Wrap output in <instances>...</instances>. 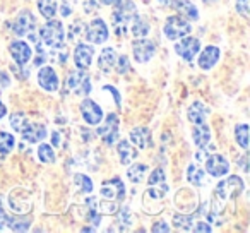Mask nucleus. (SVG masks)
<instances>
[{"instance_id": "nucleus-1", "label": "nucleus", "mask_w": 250, "mask_h": 233, "mask_svg": "<svg viewBox=\"0 0 250 233\" xmlns=\"http://www.w3.org/2000/svg\"><path fill=\"white\" fill-rule=\"evenodd\" d=\"M243 191V182L240 177H229L226 180L219 182L216 185V191H214V202H212V211L209 212L208 219H211L212 223L218 221V212L221 211V204H225V201L229 197V195L236 194V192Z\"/></svg>"}, {"instance_id": "nucleus-2", "label": "nucleus", "mask_w": 250, "mask_h": 233, "mask_svg": "<svg viewBox=\"0 0 250 233\" xmlns=\"http://www.w3.org/2000/svg\"><path fill=\"white\" fill-rule=\"evenodd\" d=\"M115 12L111 16V24H113V31L117 36H125L129 31V24L132 21V18L137 14L136 5H134L132 0H124V2H118L115 5Z\"/></svg>"}, {"instance_id": "nucleus-3", "label": "nucleus", "mask_w": 250, "mask_h": 233, "mask_svg": "<svg viewBox=\"0 0 250 233\" xmlns=\"http://www.w3.org/2000/svg\"><path fill=\"white\" fill-rule=\"evenodd\" d=\"M40 36H42V42L50 48H62L63 38H65L63 24L53 18L48 19V22L42 28V35Z\"/></svg>"}, {"instance_id": "nucleus-4", "label": "nucleus", "mask_w": 250, "mask_h": 233, "mask_svg": "<svg viewBox=\"0 0 250 233\" xmlns=\"http://www.w3.org/2000/svg\"><path fill=\"white\" fill-rule=\"evenodd\" d=\"M67 87L79 96H87L91 93V77L84 72V69L72 70L67 77Z\"/></svg>"}, {"instance_id": "nucleus-5", "label": "nucleus", "mask_w": 250, "mask_h": 233, "mask_svg": "<svg viewBox=\"0 0 250 233\" xmlns=\"http://www.w3.org/2000/svg\"><path fill=\"white\" fill-rule=\"evenodd\" d=\"M163 31L168 40H178L190 33V24H188L187 19H182L180 16H171V18L167 19Z\"/></svg>"}, {"instance_id": "nucleus-6", "label": "nucleus", "mask_w": 250, "mask_h": 233, "mask_svg": "<svg viewBox=\"0 0 250 233\" xmlns=\"http://www.w3.org/2000/svg\"><path fill=\"white\" fill-rule=\"evenodd\" d=\"M98 136H100L101 139H103V143L108 144V146H111V144L117 141V137H118V117H117V113L106 115L104 122L98 127Z\"/></svg>"}, {"instance_id": "nucleus-7", "label": "nucleus", "mask_w": 250, "mask_h": 233, "mask_svg": "<svg viewBox=\"0 0 250 233\" xmlns=\"http://www.w3.org/2000/svg\"><path fill=\"white\" fill-rule=\"evenodd\" d=\"M84 36L89 43L94 45H101L108 40V28L104 24L103 19H94L87 24V28L84 29Z\"/></svg>"}, {"instance_id": "nucleus-8", "label": "nucleus", "mask_w": 250, "mask_h": 233, "mask_svg": "<svg viewBox=\"0 0 250 233\" xmlns=\"http://www.w3.org/2000/svg\"><path fill=\"white\" fill-rule=\"evenodd\" d=\"M81 113H83V119L86 120V124L89 126H98L103 119V110L98 103H94L93 100L86 98V100L81 103Z\"/></svg>"}, {"instance_id": "nucleus-9", "label": "nucleus", "mask_w": 250, "mask_h": 233, "mask_svg": "<svg viewBox=\"0 0 250 233\" xmlns=\"http://www.w3.org/2000/svg\"><path fill=\"white\" fill-rule=\"evenodd\" d=\"M206 170L211 177H223L229 171V163L221 154H211L206 160Z\"/></svg>"}, {"instance_id": "nucleus-10", "label": "nucleus", "mask_w": 250, "mask_h": 233, "mask_svg": "<svg viewBox=\"0 0 250 233\" xmlns=\"http://www.w3.org/2000/svg\"><path fill=\"white\" fill-rule=\"evenodd\" d=\"M154 50H156V46H154V43L149 42V40H137V42L132 43L134 57H136V60L139 64L149 62L154 55Z\"/></svg>"}, {"instance_id": "nucleus-11", "label": "nucleus", "mask_w": 250, "mask_h": 233, "mask_svg": "<svg viewBox=\"0 0 250 233\" xmlns=\"http://www.w3.org/2000/svg\"><path fill=\"white\" fill-rule=\"evenodd\" d=\"M199 50H201V42L195 38H184L175 45V52L184 60H194Z\"/></svg>"}, {"instance_id": "nucleus-12", "label": "nucleus", "mask_w": 250, "mask_h": 233, "mask_svg": "<svg viewBox=\"0 0 250 233\" xmlns=\"http://www.w3.org/2000/svg\"><path fill=\"white\" fill-rule=\"evenodd\" d=\"M35 28H36V19H35V16L28 11L21 12V14L18 16V19L14 21V24H12V31L18 36L28 35V33H31Z\"/></svg>"}, {"instance_id": "nucleus-13", "label": "nucleus", "mask_w": 250, "mask_h": 233, "mask_svg": "<svg viewBox=\"0 0 250 233\" xmlns=\"http://www.w3.org/2000/svg\"><path fill=\"white\" fill-rule=\"evenodd\" d=\"M21 136L26 143L29 144H35V143H42L43 139L46 137V129L45 126L42 124H28L21 129Z\"/></svg>"}, {"instance_id": "nucleus-14", "label": "nucleus", "mask_w": 250, "mask_h": 233, "mask_svg": "<svg viewBox=\"0 0 250 233\" xmlns=\"http://www.w3.org/2000/svg\"><path fill=\"white\" fill-rule=\"evenodd\" d=\"M101 195L106 199H117V201H122L125 197V185L122 184L120 178H113V180H108L101 185L100 189Z\"/></svg>"}, {"instance_id": "nucleus-15", "label": "nucleus", "mask_w": 250, "mask_h": 233, "mask_svg": "<svg viewBox=\"0 0 250 233\" xmlns=\"http://www.w3.org/2000/svg\"><path fill=\"white\" fill-rule=\"evenodd\" d=\"M9 52H11L12 59L18 62V65H26L33 55L31 46L24 42H12L11 46H9Z\"/></svg>"}, {"instance_id": "nucleus-16", "label": "nucleus", "mask_w": 250, "mask_h": 233, "mask_svg": "<svg viewBox=\"0 0 250 233\" xmlns=\"http://www.w3.org/2000/svg\"><path fill=\"white\" fill-rule=\"evenodd\" d=\"M94 55V48L89 45H84V43H79L74 50V64H76L77 69H84L91 65V60H93Z\"/></svg>"}, {"instance_id": "nucleus-17", "label": "nucleus", "mask_w": 250, "mask_h": 233, "mask_svg": "<svg viewBox=\"0 0 250 233\" xmlns=\"http://www.w3.org/2000/svg\"><path fill=\"white\" fill-rule=\"evenodd\" d=\"M38 83L45 91H57L59 89V77L52 67H42L38 72Z\"/></svg>"}, {"instance_id": "nucleus-18", "label": "nucleus", "mask_w": 250, "mask_h": 233, "mask_svg": "<svg viewBox=\"0 0 250 233\" xmlns=\"http://www.w3.org/2000/svg\"><path fill=\"white\" fill-rule=\"evenodd\" d=\"M219 48L218 46H206L202 50V53L199 55V67L202 70H209L216 65V62L219 60Z\"/></svg>"}, {"instance_id": "nucleus-19", "label": "nucleus", "mask_w": 250, "mask_h": 233, "mask_svg": "<svg viewBox=\"0 0 250 233\" xmlns=\"http://www.w3.org/2000/svg\"><path fill=\"white\" fill-rule=\"evenodd\" d=\"M171 7L182 14L185 19H190V21H197L199 19V12L195 9V5L192 4L190 0H171Z\"/></svg>"}, {"instance_id": "nucleus-20", "label": "nucleus", "mask_w": 250, "mask_h": 233, "mask_svg": "<svg viewBox=\"0 0 250 233\" xmlns=\"http://www.w3.org/2000/svg\"><path fill=\"white\" fill-rule=\"evenodd\" d=\"M187 115H188V120H190L194 126L195 124H204L206 119H208V115H209V108L206 106L202 101H195V103L190 105Z\"/></svg>"}, {"instance_id": "nucleus-21", "label": "nucleus", "mask_w": 250, "mask_h": 233, "mask_svg": "<svg viewBox=\"0 0 250 233\" xmlns=\"http://www.w3.org/2000/svg\"><path fill=\"white\" fill-rule=\"evenodd\" d=\"M115 62H117V53H115L113 48L106 46V48L101 50L100 53V60H98V67L103 70L104 74H110L111 69L115 67Z\"/></svg>"}, {"instance_id": "nucleus-22", "label": "nucleus", "mask_w": 250, "mask_h": 233, "mask_svg": "<svg viewBox=\"0 0 250 233\" xmlns=\"http://www.w3.org/2000/svg\"><path fill=\"white\" fill-rule=\"evenodd\" d=\"M192 137H194V143L197 148H206L211 141V130L206 124H195L194 130H192Z\"/></svg>"}, {"instance_id": "nucleus-23", "label": "nucleus", "mask_w": 250, "mask_h": 233, "mask_svg": "<svg viewBox=\"0 0 250 233\" xmlns=\"http://www.w3.org/2000/svg\"><path fill=\"white\" fill-rule=\"evenodd\" d=\"M117 151H118V156H120V163L125 165V167L130 165L137 158V151L134 149V148L130 146V143H127V141H120V143L117 144Z\"/></svg>"}, {"instance_id": "nucleus-24", "label": "nucleus", "mask_w": 250, "mask_h": 233, "mask_svg": "<svg viewBox=\"0 0 250 233\" xmlns=\"http://www.w3.org/2000/svg\"><path fill=\"white\" fill-rule=\"evenodd\" d=\"M130 141H132L137 148H141V149L147 148L151 143L149 129H146V127H136V129H132L130 130Z\"/></svg>"}, {"instance_id": "nucleus-25", "label": "nucleus", "mask_w": 250, "mask_h": 233, "mask_svg": "<svg viewBox=\"0 0 250 233\" xmlns=\"http://www.w3.org/2000/svg\"><path fill=\"white\" fill-rule=\"evenodd\" d=\"M130 33H132L136 38H141V36H146L149 33V24L144 21L139 16H134L132 21H130Z\"/></svg>"}, {"instance_id": "nucleus-26", "label": "nucleus", "mask_w": 250, "mask_h": 233, "mask_svg": "<svg viewBox=\"0 0 250 233\" xmlns=\"http://www.w3.org/2000/svg\"><path fill=\"white\" fill-rule=\"evenodd\" d=\"M38 11L45 19H52L57 14V2L55 0H38Z\"/></svg>"}, {"instance_id": "nucleus-27", "label": "nucleus", "mask_w": 250, "mask_h": 233, "mask_svg": "<svg viewBox=\"0 0 250 233\" xmlns=\"http://www.w3.org/2000/svg\"><path fill=\"white\" fill-rule=\"evenodd\" d=\"M16 139L12 134L9 132H0V154L2 156H7L12 149H14Z\"/></svg>"}, {"instance_id": "nucleus-28", "label": "nucleus", "mask_w": 250, "mask_h": 233, "mask_svg": "<svg viewBox=\"0 0 250 233\" xmlns=\"http://www.w3.org/2000/svg\"><path fill=\"white\" fill-rule=\"evenodd\" d=\"M147 167L146 165H141V163H136L132 165V167L127 170V178H129L132 184H139L141 180H143L144 173H146Z\"/></svg>"}, {"instance_id": "nucleus-29", "label": "nucleus", "mask_w": 250, "mask_h": 233, "mask_svg": "<svg viewBox=\"0 0 250 233\" xmlns=\"http://www.w3.org/2000/svg\"><path fill=\"white\" fill-rule=\"evenodd\" d=\"M149 187H161L163 191H168V185H167V177H165V171L161 168H156V170L151 173L149 182H147Z\"/></svg>"}, {"instance_id": "nucleus-30", "label": "nucleus", "mask_w": 250, "mask_h": 233, "mask_svg": "<svg viewBox=\"0 0 250 233\" xmlns=\"http://www.w3.org/2000/svg\"><path fill=\"white\" fill-rule=\"evenodd\" d=\"M187 178L192 185L201 187V185L204 184V171H202L199 167H195V165H190L187 170Z\"/></svg>"}, {"instance_id": "nucleus-31", "label": "nucleus", "mask_w": 250, "mask_h": 233, "mask_svg": "<svg viewBox=\"0 0 250 233\" xmlns=\"http://www.w3.org/2000/svg\"><path fill=\"white\" fill-rule=\"evenodd\" d=\"M7 223L9 226H11V230H14V232H26V230L29 228V225H31V219L29 218H16V216H12V218H7Z\"/></svg>"}, {"instance_id": "nucleus-32", "label": "nucleus", "mask_w": 250, "mask_h": 233, "mask_svg": "<svg viewBox=\"0 0 250 233\" xmlns=\"http://www.w3.org/2000/svg\"><path fill=\"white\" fill-rule=\"evenodd\" d=\"M235 137H236V143H238L240 148L247 149L249 148V126L247 124H242L235 129Z\"/></svg>"}, {"instance_id": "nucleus-33", "label": "nucleus", "mask_w": 250, "mask_h": 233, "mask_svg": "<svg viewBox=\"0 0 250 233\" xmlns=\"http://www.w3.org/2000/svg\"><path fill=\"white\" fill-rule=\"evenodd\" d=\"M74 182H76V185L79 187V191L83 192V194H89V192L93 191V182H91V178L86 177V175H83V173L74 175Z\"/></svg>"}, {"instance_id": "nucleus-34", "label": "nucleus", "mask_w": 250, "mask_h": 233, "mask_svg": "<svg viewBox=\"0 0 250 233\" xmlns=\"http://www.w3.org/2000/svg\"><path fill=\"white\" fill-rule=\"evenodd\" d=\"M38 156L43 163H53V161H55V153H53L50 144H42V146L38 148Z\"/></svg>"}, {"instance_id": "nucleus-35", "label": "nucleus", "mask_w": 250, "mask_h": 233, "mask_svg": "<svg viewBox=\"0 0 250 233\" xmlns=\"http://www.w3.org/2000/svg\"><path fill=\"white\" fill-rule=\"evenodd\" d=\"M192 219H194V216H190V214H177L173 218V225H175V228H178V230H190L192 228Z\"/></svg>"}, {"instance_id": "nucleus-36", "label": "nucleus", "mask_w": 250, "mask_h": 233, "mask_svg": "<svg viewBox=\"0 0 250 233\" xmlns=\"http://www.w3.org/2000/svg\"><path fill=\"white\" fill-rule=\"evenodd\" d=\"M26 122H28V119H26V115L22 113V111H16V113L11 115V126H12V129L19 130V132H21V129L26 126Z\"/></svg>"}, {"instance_id": "nucleus-37", "label": "nucleus", "mask_w": 250, "mask_h": 233, "mask_svg": "<svg viewBox=\"0 0 250 233\" xmlns=\"http://www.w3.org/2000/svg\"><path fill=\"white\" fill-rule=\"evenodd\" d=\"M115 69L118 74H127V70L130 69V60L127 55H120L117 57V62H115Z\"/></svg>"}, {"instance_id": "nucleus-38", "label": "nucleus", "mask_w": 250, "mask_h": 233, "mask_svg": "<svg viewBox=\"0 0 250 233\" xmlns=\"http://www.w3.org/2000/svg\"><path fill=\"white\" fill-rule=\"evenodd\" d=\"M81 22H76V24H72L70 26V33H69V38L72 40V42H76V40H79L81 36H84V29L83 31H79V28H81Z\"/></svg>"}, {"instance_id": "nucleus-39", "label": "nucleus", "mask_w": 250, "mask_h": 233, "mask_svg": "<svg viewBox=\"0 0 250 233\" xmlns=\"http://www.w3.org/2000/svg\"><path fill=\"white\" fill-rule=\"evenodd\" d=\"M192 230H194V232H204V233H209L212 228L208 225V223H204V221H199V223H195V226H194V228H192Z\"/></svg>"}, {"instance_id": "nucleus-40", "label": "nucleus", "mask_w": 250, "mask_h": 233, "mask_svg": "<svg viewBox=\"0 0 250 233\" xmlns=\"http://www.w3.org/2000/svg\"><path fill=\"white\" fill-rule=\"evenodd\" d=\"M9 84H11V79H9L7 72H2V70H0V91L9 87Z\"/></svg>"}, {"instance_id": "nucleus-41", "label": "nucleus", "mask_w": 250, "mask_h": 233, "mask_svg": "<svg viewBox=\"0 0 250 233\" xmlns=\"http://www.w3.org/2000/svg\"><path fill=\"white\" fill-rule=\"evenodd\" d=\"M247 5H249L247 0H236V11H238L243 18H247Z\"/></svg>"}, {"instance_id": "nucleus-42", "label": "nucleus", "mask_w": 250, "mask_h": 233, "mask_svg": "<svg viewBox=\"0 0 250 233\" xmlns=\"http://www.w3.org/2000/svg\"><path fill=\"white\" fill-rule=\"evenodd\" d=\"M151 232H170V226L167 225V223H163V221H160V223H156V225H153V228H151Z\"/></svg>"}, {"instance_id": "nucleus-43", "label": "nucleus", "mask_w": 250, "mask_h": 233, "mask_svg": "<svg viewBox=\"0 0 250 233\" xmlns=\"http://www.w3.org/2000/svg\"><path fill=\"white\" fill-rule=\"evenodd\" d=\"M104 89H106V91H110V93L113 94V96H115V103H117V106H120V105H122V101H120V94H118L117 87H113V86H104Z\"/></svg>"}, {"instance_id": "nucleus-44", "label": "nucleus", "mask_w": 250, "mask_h": 233, "mask_svg": "<svg viewBox=\"0 0 250 233\" xmlns=\"http://www.w3.org/2000/svg\"><path fill=\"white\" fill-rule=\"evenodd\" d=\"M5 223H7V214H5L4 208H2V204H0V228H4Z\"/></svg>"}, {"instance_id": "nucleus-45", "label": "nucleus", "mask_w": 250, "mask_h": 233, "mask_svg": "<svg viewBox=\"0 0 250 233\" xmlns=\"http://www.w3.org/2000/svg\"><path fill=\"white\" fill-rule=\"evenodd\" d=\"M98 4H103V5H117L120 0H96Z\"/></svg>"}, {"instance_id": "nucleus-46", "label": "nucleus", "mask_w": 250, "mask_h": 233, "mask_svg": "<svg viewBox=\"0 0 250 233\" xmlns=\"http://www.w3.org/2000/svg\"><path fill=\"white\" fill-rule=\"evenodd\" d=\"M52 143H53V146H55V148H59V146H60V136H59V132H53Z\"/></svg>"}, {"instance_id": "nucleus-47", "label": "nucleus", "mask_w": 250, "mask_h": 233, "mask_svg": "<svg viewBox=\"0 0 250 233\" xmlns=\"http://www.w3.org/2000/svg\"><path fill=\"white\" fill-rule=\"evenodd\" d=\"M62 16H69L70 14V7H69V4H67V2H63L62 4Z\"/></svg>"}, {"instance_id": "nucleus-48", "label": "nucleus", "mask_w": 250, "mask_h": 233, "mask_svg": "<svg viewBox=\"0 0 250 233\" xmlns=\"http://www.w3.org/2000/svg\"><path fill=\"white\" fill-rule=\"evenodd\" d=\"M7 113V108H5V105L2 103V101H0V120L4 119V115Z\"/></svg>"}, {"instance_id": "nucleus-49", "label": "nucleus", "mask_w": 250, "mask_h": 233, "mask_svg": "<svg viewBox=\"0 0 250 233\" xmlns=\"http://www.w3.org/2000/svg\"><path fill=\"white\" fill-rule=\"evenodd\" d=\"M160 4H163V5H170L171 4V0H158Z\"/></svg>"}]
</instances>
